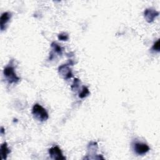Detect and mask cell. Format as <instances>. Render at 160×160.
I'll return each mask as SVG.
<instances>
[{
	"label": "cell",
	"mask_w": 160,
	"mask_h": 160,
	"mask_svg": "<svg viewBox=\"0 0 160 160\" xmlns=\"http://www.w3.org/2000/svg\"><path fill=\"white\" fill-rule=\"evenodd\" d=\"M32 114L34 117L39 121H45L49 118V115L46 110L39 104H35L33 106Z\"/></svg>",
	"instance_id": "6da1fadb"
},
{
	"label": "cell",
	"mask_w": 160,
	"mask_h": 160,
	"mask_svg": "<svg viewBox=\"0 0 160 160\" xmlns=\"http://www.w3.org/2000/svg\"><path fill=\"white\" fill-rule=\"evenodd\" d=\"M3 74L9 84L17 83L20 80V78L15 73L14 68L12 66L10 65L5 67L3 70Z\"/></svg>",
	"instance_id": "7a4b0ae2"
},
{
	"label": "cell",
	"mask_w": 160,
	"mask_h": 160,
	"mask_svg": "<svg viewBox=\"0 0 160 160\" xmlns=\"http://www.w3.org/2000/svg\"><path fill=\"white\" fill-rule=\"evenodd\" d=\"M49 154L51 158L53 159H56V160L66 159V157L63 156L61 149L57 146L51 148L49 149Z\"/></svg>",
	"instance_id": "3957f363"
},
{
	"label": "cell",
	"mask_w": 160,
	"mask_h": 160,
	"mask_svg": "<svg viewBox=\"0 0 160 160\" xmlns=\"http://www.w3.org/2000/svg\"><path fill=\"white\" fill-rule=\"evenodd\" d=\"M133 148L134 152L138 155H143L148 152L149 150V147L145 143L136 142L134 143Z\"/></svg>",
	"instance_id": "277c9868"
},
{
	"label": "cell",
	"mask_w": 160,
	"mask_h": 160,
	"mask_svg": "<svg viewBox=\"0 0 160 160\" xmlns=\"http://www.w3.org/2000/svg\"><path fill=\"white\" fill-rule=\"evenodd\" d=\"M159 12L156 10L152 9V8H148L146 9L144 11V16L147 22H152L154 21V19L158 16Z\"/></svg>",
	"instance_id": "5b68a950"
},
{
	"label": "cell",
	"mask_w": 160,
	"mask_h": 160,
	"mask_svg": "<svg viewBox=\"0 0 160 160\" xmlns=\"http://www.w3.org/2000/svg\"><path fill=\"white\" fill-rule=\"evenodd\" d=\"M69 63L66 64H62L58 68V71L59 74L63 76L65 79H69L72 77V73L71 70L69 68Z\"/></svg>",
	"instance_id": "8992f818"
},
{
	"label": "cell",
	"mask_w": 160,
	"mask_h": 160,
	"mask_svg": "<svg viewBox=\"0 0 160 160\" xmlns=\"http://www.w3.org/2000/svg\"><path fill=\"white\" fill-rule=\"evenodd\" d=\"M11 17V14L9 12H3L0 18V28L1 30L3 31L5 29V26L9 21Z\"/></svg>",
	"instance_id": "52a82bcc"
},
{
	"label": "cell",
	"mask_w": 160,
	"mask_h": 160,
	"mask_svg": "<svg viewBox=\"0 0 160 160\" xmlns=\"http://www.w3.org/2000/svg\"><path fill=\"white\" fill-rule=\"evenodd\" d=\"M0 150H1V155L2 159H6L7 158L8 154L11 152L10 149L8 148V145L6 142H3L1 145Z\"/></svg>",
	"instance_id": "ba28073f"
},
{
	"label": "cell",
	"mask_w": 160,
	"mask_h": 160,
	"mask_svg": "<svg viewBox=\"0 0 160 160\" xmlns=\"http://www.w3.org/2000/svg\"><path fill=\"white\" fill-rule=\"evenodd\" d=\"M51 47L53 49V50L59 55H62V48L56 42H53L51 43Z\"/></svg>",
	"instance_id": "9c48e42d"
},
{
	"label": "cell",
	"mask_w": 160,
	"mask_h": 160,
	"mask_svg": "<svg viewBox=\"0 0 160 160\" xmlns=\"http://www.w3.org/2000/svg\"><path fill=\"white\" fill-rule=\"evenodd\" d=\"M89 94V89L86 86H82L81 92L79 94V97L80 98H84Z\"/></svg>",
	"instance_id": "30bf717a"
},
{
	"label": "cell",
	"mask_w": 160,
	"mask_h": 160,
	"mask_svg": "<svg viewBox=\"0 0 160 160\" xmlns=\"http://www.w3.org/2000/svg\"><path fill=\"white\" fill-rule=\"evenodd\" d=\"M79 82H80V81L79 79L78 78H74V81H73V83L71 86V89L74 91V90H76L79 87Z\"/></svg>",
	"instance_id": "8fae6325"
},
{
	"label": "cell",
	"mask_w": 160,
	"mask_h": 160,
	"mask_svg": "<svg viewBox=\"0 0 160 160\" xmlns=\"http://www.w3.org/2000/svg\"><path fill=\"white\" fill-rule=\"evenodd\" d=\"M69 39V36L65 32L61 33L58 35V39L61 41H67Z\"/></svg>",
	"instance_id": "7c38bea8"
},
{
	"label": "cell",
	"mask_w": 160,
	"mask_h": 160,
	"mask_svg": "<svg viewBox=\"0 0 160 160\" xmlns=\"http://www.w3.org/2000/svg\"><path fill=\"white\" fill-rule=\"evenodd\" d=\"M159 39H158L153 44L152 47V49H153L154 51H156L157 52H159L160 50V43H159Z\"/></svg>",
	"instance_id": "4fadbf2b"
},
{
	"label": "cell",
	"mask_w": 160,
	"mask_h": 160,
	"mask_svg": "<svg viewBox=\"0 0 160 160\" xmlns=\"http://www.w3.org/2000/svg\"><path fill=\"white\" fill-rule=\"evenodd\" d=\"M1 134L2 135L4 134V129L3 127H1Z\"/></svg>",
	"instance_id": "5bb4252c"
}]
</instances>
